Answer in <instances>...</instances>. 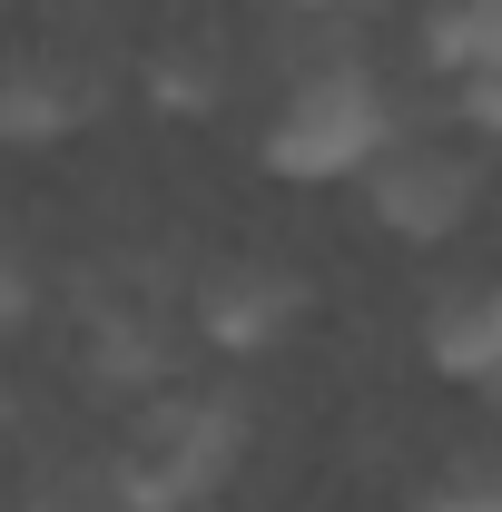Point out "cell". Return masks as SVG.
Instances as JSON below:
<instances>
[{
	"mask_svg": "<svg viewBox=\"0 0 502 512\" xmlns=\"http://www.w3.org/2000/svg\"><path fill=\"white\" fill-rule=\"evenodd\" d=\"M148 99H158L168 119H207V109H217V60H207V50H168V60H148Z\"/></svg>",
	"mask_w": 502,
	"mask_h": 512,
	"instance_id": "30bf717a",
	"label": "cell"
},
{
	"mask_svg": "<svg viewBox=\"0 0 502 512\" xmlns=\"http://www.w3.org/2000/svg\"><path fill=\"white\" fill-rule=\"evenodd\" d=\"M30 512H128V503H119V483H109V473H99V483H79V473H69V483H40Z\"/></svg>",
	"mask_w": 502,
	"mask_h": 512,
	"instance_id": "7c38bea8",
	"label": "cell"
},
{
	"mask_svg": "<svg viewBox=\"0 0 502 512\" xmlns=\"http://www.w3.org/2000/svg\"><path fill=\"white\" fill-rule=\"evenodd\" d=\"M424 60L443 79H473V69H502V0H424Z\"/></svg>",
	"mask_w": 502,
	"mask_h": 512,
	"instance_id": "ba28073f",
	"label": "cell"
},
{
	"mask_svg": "<svg viewBox=\"0 0 502 512\" xmlns=\"http://www.w3.org/2000/svg\"><path fill=\"white\" fill-rule=\"evenodd\" d=\"M365 188V217L404 247H453L483 207V158L453 148V138H394L375 168L355 178Z\"/></svg>",
	"mask_w": 502,
	"mask_h": 512,
	"instance_id": "3957f363",
	"label": "cell"
},
{
	"mask_svg": "<svg viewBox=\"0 0 502 512\" xmlns=\"http://www.w3.org/2000/svg\"><path fill=\"white\" fill-rule=\"evenodd\" d=\"M453 119L473 128V138H502V69H473V79H453Z\"/></svg>",
	"mask_w": 502,
	"mask_h": 512,
	"instance_id": "8fae6325",
	"label": "cell"
},
{
	"mask_svg": "<svg viewBox=\"0 0 502 512\" xmlns=\"http://www.w3.org/2000/svg\"><path fill=\"white\" fill-rule=\"evenodd\" d=\"M109 109V69L79 60V50H20L10 60V79H0V138L10 148H50V138H69V128H89Z\"/></svg>",
	"mask_w": 502,
	"mask_h": 512,
	"instance_id": "8992f818",
	"label": "cell"
},
{
	"mask_svg": "<svg viewBox=\"0 0 502 512\" xmlns=\"http://www.w3.org/2000/svg\"><path fill=\"white\" fill-rule=\"evenodd\" d=\"M296 316H306V276L286 266V256L266 247H227L197 266L188 286V335L197 345H217V355H266V345H286L296 335Z\"/></svg>",
	"mask_w": 502,
	"mask_h": 512,
	"instance_id": "277c9868",
	"label": "cell"
},
{
	"mask_svg": "<svg viewBox=\"0 0 502 512\" xmlns=\"http://www.w3.org/2000/svg\"><path fill=\"white\" fill-rule=\"evenodd\" d=\"M247 453V404L227 384H158L138 394L119 453H109V483L128 512H197Z\"/></svg>",
	"mask_w": 502,
	"mask_h": 512,
	"instance_id": "6da1fadb",
	"label": "cell"
},
{
	"mask_svg": "<svg viewBox=\"0 0 502 512\" xmlns=\"http://www.w3.org/2000/svg\"><path fill=\"white\" fill-rule=\"evenodd\" d=\"M286 10H315V20H325V10H355V0H286Z\"/></svg>",
	"mask_w": 502,
	"mask_h": 512,
	"instance_id": "4fadbf2b",
	"label": "cell"
},
{
	"mask_svg": "<svg viewBox=\"0 0 502 512\" xmlns=\"http://www.w3.org/2000/svg\"><path fill=\"white\" fill-rule=\"evenodd\" d=\"M414 512H502V444H453L414 483Z\"/></svg>",
	"mask_w": 502,
	"mask_h": 512,
	"instance_id": "9c48e42d",
	"label": "cell"
},
{
	"mask_svg": "<svg viewBox=\"0 0 502 512\" xmlns=\"http://www.w3.org/2000/svg\"><path fill=\"white\" fill-rule=\"evenodd\" d=\"M483 404H493V414H502V375H493V384H483Z\"/></svg>",
	"mask_w": 502,
	"mask_h": 512,
	"instance_id": "5bb4252c",
	"label": "cell"
},
{
	"mask_svg": "<svg viewBox=\"0 0 502 512\" xmlns=\"http://www.w3.org/2000/svg\"><path fill=\"white\" fill-rule=\"evenodd\" d=\"M424 365H434L443 384H483L502 375V276L493 266H473V276H443L434 306H424Z\"/></svg>",
	"mask_w": 502,
	"mask_h": 512,
	"instance_id": "52a82bcc",
	"label": "cell"
},
{
	"mask_svg": "<svg viewBox=\"0 0 502 512\" xmlns=\"http://www.w3.org/2000/svg\"><path fill=\"white\" fill-rule=\"evenodd\" d=\"M178 306L168 296H148V286H119V296H89L79 306V365L89 384H109V394H158V384H178Z\"/></svg>",
	"mask_w": 502,
	"mask_h": 512,
	"instance_id": "5b68a950",
	"label": "cell"
},
{
	"mask_svg": "<svg viewBox=\"0 0 502 512\" xmlns=\"http://www.w3.org/2000/svg\"><path fill=\"white\" fill-rule=\"evenodd\" d=\"M256 148H266V168L296 178V188L365 178L384 148H394V99H384V79L355 60V50L296 60L286 89H276V109H266V128H256Z\"/></svg>",
	"mask_w": 502,
	"mask_h": 512,
	"instance_id": "7a4b0ae2",
	"label": "cell"
}]
</instances>
